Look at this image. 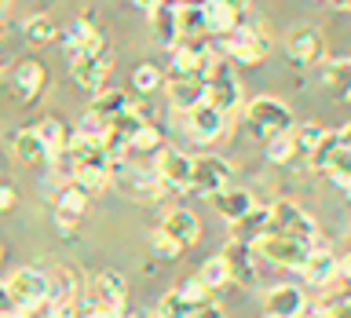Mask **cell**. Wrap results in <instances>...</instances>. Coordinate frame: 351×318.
Segmentation results:
<instances>
[{"instance_id": "f35d334b", "label": "cell", "mask_w": 351, "mask_h": 318, "mask_svg": "<svg viewBox=\"0 0 351 318\" xmlns=\"http://www.w3.org/2000/svg\"><path fill=\"white\" fill-rule=\"evenodd\" d=\"M150 249H154V252H158V256H161V260H176V256H180V249H176V245H172V241H169V238H165V234H161V230H158V227H154V230H150Z\"/></svg>"}, {"instance_id": "ee69618b", "label": "cell", "mask_w": 351, "mask_h": 318, "mask_svg": "<svg viewBox=\"0 0 351 318\" xmlns=\"http://www.w3.org/2000/svg\"><path fill=\"white\" fill-rule=\"evenodd\" d=\"M333 304L340 307V311H348V315H351V285H340V293L333 296Z\"/></svg>"}, {"instance_id": "2e32d148", "label": "cell", "mask_w": 351, "mask_h": 318, "mask_svg": "<svg viewBox=\"0 0 351 318\" xmlns=\"http://www.w3.org/2000/svg\"><path fill=\"white\" fill-rule=\"evenodd\" d=\"M337 267H340V260L329 252L326 241H315L311 252H307V260H304V282H311V285H333L337 282Z\"/></svg>"}, {"instance_id": "cb8c5ba5", "label": "cell", "mask_w": 351, "mask_h": 318, "mask_svg": "<svg viewBox=\"0 0 351 318\" xmlns=\"http://www.w3.org/2000/svg\"><path fill=\"white\" fill-rule=\"evenodd\" d=\"M8 143H11V154H15L19 161H26V164H48V150H44L37 128H15L8 136Z\"/></svg>"}, {"instance_id": "681fc988", "label": "cell", "mask_w": 351, "mask_h": 318, "mask_svg": "<svg viewBox=\"0 0 351 318\" xmlns=\"http://www.w3.org/2000/svg\"><path fill=\"white\" fill-rule=\"evenodd\" d=\"M132 4H136L139 11H147V15H150V11H154V8H158V4H161V0H132Z\"/></svg>"}, {"instance_id": "8d00e7d4", "label": "cell", "mask_w": 351, "mask_h": 318, "mask_svg": "<svg viewBox=\"0 0 351 318\" xmlns=\"http://www.w3.org/2000/svg\"><path fill=\"white\" fill-rule=\"evenodd\" d=\"M329 136V128H322L318 121H307V125L300 128H293V139H296V147H304V150H315L318 143H322Z\"/></svg>"}, {"instance_id": "30bf717a", "label": "cell", "mask_w": 351, "mask_h": 318, "mask_svg": "<svg viewBox=\"0 0 351 318\" xmlns=\"http://www.w3.org/2000/svg\"><path fill=\"white\" fill-rule=\"evenodd\" d=\"M125 296H128L125 278L114 271H103L81 285V304L77 307H125Z\"/></svg>"}, {"instance_id": "74e56055", "label": "cell", "mask_w": 351, "mask_h": 318, "mask_svg": "<svg viewBox=\"0 0 351 318\" xmlns=\"http://www.w3.org/2000/svg\"><path fill=\"white\" fill-rule=\"evenodd\" d=\"M176 293H180L191 307H194V304H202V300H208V289H205V282L197 278V274H194V278H183L180 285H176Z\"/></svg>"}, {"instance_id": "f546056e", "label": "cell", "mask_w": 351, "mask_h": 318, "mask_svg": "<svg viewBox=\"0 0 351 318\" xmlns=\"http://www.w3.org/2000/svg\"><path fill=\"white\" fill-rule=\"evenodd\" d=\"M322 81L333 88L340 99H351V59H326L322 62Z\"/></svg>"}, {"instance_id": "b9f144b4", "label": "cell", "mask_w": 351, "mask_h": 318, "mask_svg": "<svg viewBox=\"0 0 351 318\" xmlns=\"http://www.w3.org/2000/svg\"><path fill=\"white\" fill-rule=\"evenodd\" d=\"M191 318H223V307L216 300H202V304L191 307Z\"/></svg>"}, {"instance_id": "4dcf8cb0", "label": "cell", "mask_w": 351, "mask_h": 318, "mask_svg": "<svg viewBox=\"0 0 351 318\" xmlns=\"http://www.w3.org/2000/svg\"><path fill=\"white\" fill-rule=\"evenodd\" d=\"M77 293H81V278L73 267H59L48 274V300H73Z\"/></svg>"}, {"instance_id": "f1b7e54d", "label": "cell", "mask_w": 351, "mask_h": 318, "mask_svg": "<svg viewBox=\"0 0 351 318\" xmlns=\"http://www.w3.org/2000/svg\"><path fill=\"white\" fill-rule=\"evenodd\" d=\"M128 103H132V99L125 92H117V88H99L95 103L88 106V110H92L95 117H103V121H114V117H121L128 110Z\"/></svg>"}, {"instance_id": "9a60e30c", "label": "cell", "mask_w": 351, "mask_h": 318, "mask_svg": "<svg viewBox=\"0 0 351 318\" xmlns=\"http://www.w3.org/2000/svg\"><path fill=\"white\" fill-rule=\"evenodd\" d=\"M44 88H48V70H44L37 59H26V62L15 66V73H11V92H15V99L37 103Z\"/></svg>"}, {"instance_id": "603a6c76", "label": "cell", "mask_w": 351, "mask_h": 318, "mask_svg": "<svg viewBox=\"0 0 351 318\" xmlns=\"http://www.w3.org/2000/svg\"><path fill=\"white\" fill-rule=\"evenodd\" d=\"M202 11H205V29L213 37H223L241 22V8L227 4V0H202Z\"/></svg>"}, {"instance_id": "11a10c76", "label": "cell", "mask_w": 351, "mask_h": 318, "mask_svg": "<svg viewBox=\"0 0 351 318\" xmlns=\"http://www.w3.org/2000/svg\"><path fill=\"white\" fill-rule=\"evenodd\" d=\"M263 318H278V315H271V311H267V315H263Z\"/></svg>"}, {"instance_id": "d6986e66", "label": "cell", "mask_w": 351, "mask_h": 318, "mask_svg": "<svg viewBox=\"0 0 351 318\" xmlns=\"http://www.w3.org/2000/svg\"><path fill=\"white\" fill-rule=\"evenodd\" d=\"M263 304H267L271 315L278 318H304L307 315V296L300 285H274V289H267V296H263Z\"/></svg>"}, {"instance_id": "9c48e42d", "label": "cell", "mask_w": 351, "mask_h": 318, "mask_svg": "<svg viewBox=\"0 0 351 318\" xmlns=\"http://www.w3.org/2000/svg\"><path fill=\"white\" fill-rule=\"evenodd\" d=\"M230 183H234V172H230V164L223 158H216V154H202V158H194V169H191V191L194 194L216 197Z\"/></svg>"}, {"instance_id": "c3c4849f", "label": "cell", "mask_w": 351, "mask_h": 318, "mask_svg": "<svg viewBox=\"0 0 351 318\" xmlns=\"http://www.w3.org/2000/svg\"><path fill=\"white\" fill-rule=\"evenodd\" d=\"M333 136H337V143H340V147H348V150H351V125H344V128H337Z\"/></svg>"}, {"instance_id": "836d02e7", "label": "cell", "mask_w": 351, "mask_h": 318, "mask_svg": "<svg viewBox=\"0 0 351 318\" xmlns=\"http://www.w3.org/2000/svg\"><path fill=\"white\" fill-rule=\"evenodd\" d=\"M267 161L271 164H289L293 161V154H296V139H293V132H278V136H267Z\"/></svg>"}, {"instance_id": "9f6ffc18", "label": "cell", "mask_w": 351, "mask_h": 318, "mask_svg": "<svg viewBox=\"0 0 351 318\" xmlns=\"http://www.w3.org/2000/svg\"><path fill=\"white\" fill-rule=\"evenodd\" d=\"M0 260H4V245H0Z\"/></svg>"}, {"instance_id": "f907efd6", "label": "cell", "mask_w": 351, "mask_h": 318, "mask_svg": "<svg viewBox=\"0 0 351 318\" xmlns=\"http://www.w3.org/2000/svg\"><path fill=\"white\" fill-rule=\"evenodd\" d=\"M329 4H333L337 11H351V0H329Z\"/></svg>"}, {"instance_id": "ba28073f", "label": "cell", "mask_w": 351, "mask_h": 318, "mask_svg": "<svg viewBox=\"0 0 351 318\" xmlns=\"http://www.w3.org/2000/svg\"><path fill=\"white\" fill-rule=\"evenodd\" d=\"M271 230L289 234V238H296V241H304V245L322 241V234H318V223L304 212L300 205H293V201H274V205H271Z\"/></svg>"}, {"instance_id": "44dd1931", "label": "cell", "mask_w": 351, "mask_h": 318, "mask_svg": "<svg viewBox=\"0 0 351 318\" xmlns=\"http://www.w3.org/2000/svg\"><path fill=\"white\" fill-rule=\"evenodd\" d=\"M271 230V205H252L245 216H238L234 223H230V238L234 241H245V245H252L260 234H267Z\"/></svg>"}, {"instance_id": "7c38bea8", "label": "cell", "mask_w": 351, "mask_h": 318, "mask_svg": "<svg viewBox=\"0 0 351 318\" xmlns=\"http://www.w3.org/2000/svg\"><path fill=\"white\" fill-rule=\"evenodd\" d=\"M158 230H161V234L169 238L180 252H186L191 245H197V238H202V223H197V216L191 212V208H165Z\"/></svg>"}, {"instance_id": "d4e9b609", "label": "cell", "mask_w": 351, "mask_h": 318, "mask_svg": "<svg viewBox=\"0 0 351 318\" xmlns=\"http://www.w3.org/2000/svg\"><path fill=\"white\" fill-rule=\"evenodd\" d=\"M51 205H55V212H59V216L81 219V216L88 212V194H84L73 180H62V183L51 191Z\"/></svg>"}, {"instance_id": "ab89813d", "label": "cell", "mask_w": 351, "mask_h": 318, "mask_svg": "<svg viewBox=\"0 0 351 318\" xmlns=\"http://www.w3.org/2000/svg\"><path fill=\"white\" fill-rule=\"evenodd\" d=\"M125 307H77V318H125Z\"/></svg>"}, {"instance_id": "5bb4252c", "label": "cell", "mask_w": 351, "mask_h": 318, "mask_svg": "<svg viewBox=\"0 0 351 318\" xmlns=\"http://www.w3.org/2000/svg\"><path fill=\"white\" fill-rule=\"evenodd\" d=\"M223 256H227V267H230V282L245 285V289L260 282V263H256V249H252V245L230 238L227 249H223Z\"/></svg>"}, {"instance_id": "f5cc1de1", "label": "cell", "mask_w": 351, "mask_h": 318, "mask_svg": "<svg viewBox=\"0 0 351 318\" xmlns=\"http://www.w3.org/2000/svg\"><path fill=\"white\" fill-rule=\"evenodd\" d=\"M227 4H234V8H241V11H245V4H249V0H227Z\"/></svg>"}, {"instance_id": "277c9868", "label": "cell", "mask_w": 351, "mask_h": 318, "mask_svg": "<svg viewBox=\"0 0 351 318\" xmlns=\"http://www.w3.org/2000/svg\"><path fill=\"white\" fill-rule=\"evenodd\" d=\"M252 249H256V256H263L267 263L285 267V271H300L304 260H307V252H311V245H304V241H296L289 234H278V230L260 234L256 241H252Z\"/></svg>"}, {"instance_id": "6da1fadb", "label": "cell", "mask_w": 351, "mask_h": 318, "mask_svg": "<svg viewBox=\"0 0 351 318\" xmlns=\"http://www.w3.org/2000/svg\"><path fill=\"white\" fill-rule=\"evenodd\" d=\"M4 289H8L15 318H26V315L40 311V307L48 304V274L40 267H19V271L8 274Z\"/></svg>"}, {"instance_id": "4fadbf2b", "label": "cell", "mask_w": 351, "mask_h": 318, "mask_svg": "<svg viewBox=\"0 0 351 318\" xmlns=\"http://www.w3.org/2000/svg\"><path fill=\"white\" fill-rule=\"evenodd\" d=\"M205 103L216 106L219 114L230 117V114H234V110L241 106V84H238V77L227 73L223 66H219V70L205 81Z\"/></svg>"}, {"instance_id": "4316f807", "label": "cell", "mask_w": 351, "mask_h": 318, "mask_svg": "<svg viewBox=\"0 0 351 318\" xmlns=\"http://www.w3.org/2000/svg\"><path fill=\"white\" fill-rule=\"evenodd\" d=\"M33 128H37L44 150H48V164H55L66 154V147H70V132H66V125L59 117H44L40 125H33Z\"/></svg>"}, {"instance_id": "f6af8a7d", "label": "cell", "mask_w": 351, "mask_h": 318, "mask_svg": "<svg viewBox=\"0 0 351 318\" xmlns=\"http://www.w3.org/2000/svg\"><path fill=\"white\" fill-rule=\"evenodd\" d=\"M337 282H340V285H351V256H348V260H340V267H337ZM337 282H333V285H337Z\"/></svg>"}, {"instance_id": "816d5d0a", "label": "cell", "mask_w": 351, "mask_h": 318, "mask_svg": "<svg viewBox=\"0 0 351 318\" xmlns=\"http://www.w3.org/2000/svg\"><path fill=\"white\" fill-rule=\"evenodd\" d=\"M340 191H344V197H348V201H351V175H348L344 183H340Z\"/></svg>"}, {"instance_id": "8fae6325", "label": "cell", "mask_w": 351, "mask_h": 318, "mask_svg": "<svg viewBox=\"0 0 351 318\" xmlns=\"http://www.w3.org/2000/svg\"><path fill=\"white\" fill-rule=\"evenodd\" d=\"M191 169L194 158L176 147H158V158H154V172L165 183V191H191Z\"/></svg>"}, {"instance_id": "3957f363", "label": "cell", "mask_w": 351, "mask_h": 318, "mask_svg": "<svg viewBox=\"0 0 351 318\" xmlns=\"http://www.w3.org/2000/svg\"><path fill=\"white\" fill-rule=\"evenodd\" d=\"M245 121H249V128L256 132L260 139H267V136H278V132H293V110L282 103V99H274V95H256L252 103L245 106Z\"/></svg>"}, {"instance_id": "7a4b0ae2", "label": "cell", "mask_w": 351, "mask_h": 318, "mask_svg": "<svg viewBox=\"0 0 351 318\" xmlns=\"http://www.w3.org/2000/svg\"><path fill=\"white\" fill-rule=\"evenodd\" d=\"M267 37L252 26V22H238L230 33H223L219 37V55L223 59H234V62H241V66H256V62H263L267 59Z\"/></svg>"}, {"instance_id": "7402d4cb", "label": "cell", "mask_w": 351, "mask_h": 318, "mask_svg": "<svg viewBox=\"0 0 351 318\" xmlns=\"http://www.w3.org/2000/svg\"><path fill=\"white\" fill-rule=\"evenodd\" d=\"M169 95H172L176 114H183V110L205 103V81L186 77V73H172V77H169Z\"/></svg>"}, {"instance_id": "e0dca14e", "label": "cell", "mask_w": 351, "mask_h": 318, "mask_svg": "<svg viewBox=\"0 0 351 318\" xmlns=\"http://www.w3.org/2000/svg\"><path fill=\"white\" fill-rule=\"evenodd\" d=\"M103 40V33H99V26L88 15H81L77 22H70L62 33H59V44L66 51V59H77V55H84L88 48H95V44Z\"/></svg>"}, {"instance_id": "d590c367", "label": "cell", "mask_w": 351, "mask_h": 318, "mask_svg": "<svg viewBox=\"0 0 351 318\" xmlns=\"http://www.w3.org/2000/svg\"><path fill=\"white\" fill-rule=\"evenodd\" d=\"M132 88H136V92H158L161 88V70L150 66V62L136 66V70H132Z\"/></svg>"}, {"instance_id": "5b68a950", "label": "cell", "mask_w": 351, "mask_h": 318, "mask_svg": "<svg viewBox=\"0 0 351 318\" xmlns=\"http://www.w3.org/2000/svg\"><path fill=\"white\" fill-rule=\"evenodd\" d=\"M169 55H172V73H186V77H197V81H208L223 66V55L216 48H205L202 40L197 44L180 40L176 48H169Z\"/></svg>"}, {"instance_id": "e575fe53", "label": "cell", "mask_w": 351, "mask_h": 318, "mask_svg": "<svg viewBox=\"0 0 351 318\" xmlns=\"http://www.w3.org/2000/svg\"><path fill=\"white\" fill-rule=\"evenodd\" d=\"M22 33H26L29 40H55L59 37V26H55V19H48V15H29L26 22H22Z\"/></svg>"}, {"instance_id": "db71d44e", "label": "cell", "mask_w": 351, "mask_h": 318, "mask_svg": "<svg viewBox=\"0 0 351 318\" xmlns=\"http://www.w3.org/2000/svg\"><path fill=\"white\" fill-rule=\"evenodd\" d=\"M8 4H11V0H0V11H4V8H8Z\"/></svg>"}, {"instance_id": "1f68e13d", "label": "cell", "mask_w": 351, "mask_h": 318, "mask_svg": "<svg viewBox=\"0 0 351 318\" xmlns=\"http://www.w3.org/2000/svg\"><path fill=\"white\" fill-rule=\"evenodd\" d=\"M197 278L205 282V289H223V285H230V267H227L223 252H219V256H208L202 267H197Z\"/></svg>"}, {"instance_id": "7bdbcfd3", "label": "cell", "mask_w": 351, "mask_h": 318, "mask_svg": "<svg viewBox=\"0 0 351 318\" xmlns=\"http://www.w3.org/2000/svg\"><path fill=\"white\" fill-rule=\"evenodd\" d=\"M55 230H59L62 238H73V234H77V219H73V216H59V212H55Z\"/></svg>"}, {"instance_id": "ac0fdd59", "label": "cell", "mask_w": 351, "mask_h": 318, "mask_svg": "<svg viewBox=\"0 0 351 318\" xmlns=\"http://www.w3.org/2000/svg\"><path fill=\"white\" fill-rule=\"evenodd\" d=\"M176 11H180V0H161V4L150 11V33L165 51L180 44V19H176Z\"/></svg>"}, {"instance_id": "7dc6e473", "label": "cell", "mask_w": 351, "mask_h": 318, "mask_svg": "<svg viewBox=\"0 0 351 318\" xmlns=\"http://www.w3.org/2000/svg\"><path fill=\"white\" fill-rule=\"evenodd\" d=\"M11 205H15V191H11V186H0V212L11 208Z\"/></svg>"}, {"instance_id": "52a82bcc", "label": "cell", "mask_w": 351, "mask_h": 318, "mask_svg": "<svg viewBox=\"0 0 351 318\" xmlns=\"http://www.w3.org/2000/svg\"><path fill=\"white\" fill-rule=\"evenodd\" d=\"M73 66V81L77 88H84V92H99V88H106V73L110 66H114V51H110L106 37L95 44V48H88L84 55H77V59H70Z\"/></svg>"}, {"instance_id": "bcb514c9", "label": "cell", "mask_w": 351, "mask_h": 318, "mask_svg": "<svg viewBox=\"0 0 351 318\" xmlns=\"http://www.w3.org/2000/svg\"><path fill=\"white\" fill-rule=\"evenodd\" d=\"M0 318H15V311H11V300H8V289H4V282H0Z\"/></svg>"}, {"instance_id": "83f0119b", "label": "cell", "mask_w": 351, "mask_h": 318, "mask_svg": "<svg viewBox=\"0 0 351 318\" xmlns=\"http://www.w3.org/2000/svg\"><path fill=\"white\" fill-rule=\"evenodd\" d=\"M176 19H180V40H186V44L205 40L208 29H205V11H202V4H194V0H180Z\"/></svg>"}, {"instance_id": "d6a6232c", "label": "cell", "mask_w": 351, "mask_h": 318, "mask_svg": "<svg viewBox=\"0 0 351 318\" xmlns=\"http://www.w3.org/2000/svg\"><path fill=\"white\" fill-rule=\"evenodd\" d=\"M161 147V136H158V128L150 125V121H143V125L128 136L125 143V154H150V150H158Z\"/></svg>"}, {"instance_id": "60d3db41", "label": "cell", "mask_w": 351, "mask_h": 318, "mask_svg": "<svg viewBox=\"0 0 351 318\" xmlns=\"http://www.w3.org/2000/svg\"><path fill=\"white\" fill-rule=\"evenodd\" d=\"M48 318H77V304L73 300H48Z\"/></svg>"}, {"instance_id": "ffe728a7", "label": "cell", "mask_w": 351, "mask_h": 318, "mask_svg": "<svg viewBox=\"0 0 351 318\" xmlns=\"http://www.w3.org/2000/svg\"><path fill=\"white\" fill-rule=\"evenodd\" d=\"M322 33L318 29H296L289 33V40H285V55H289V62L296 66H315L322 62Z\"/></svg>"}, {"instance_id": "8992f818", "label": "cell", "mask_w": 351, "mask_h": 318, "mask_svg": "<svg viewBox=\"0 0 351 318\" xmlns=\"http://www.w3.org/2000/svg\"><path fill=\"white\" fill-rule=\"evenodd\" d=\"M172 117L180 121V128H183L194 143H202V147L216 143V139L227 132V125H230V117L219 114V110L208 106V103H197V106H191V110H183V114H172Z\"/></svg>"}, {"instance_id": "484cf974", "label": "cell", "mask_w": 351, "mask_h": 318, "mask_svg": "<svg viewBox=\"0 0 351 318\" xmlns=\"http://www.w3.org/2000/svg\"><path fill=\"white\" fill-rule=\"evenodd\" d=\"M213 205H216L219 219H227V223H234L238 216H245L249 208H252V194L230 183V186H223V191H219V194L213 197Z\"/></svg>"}]
</instances>
